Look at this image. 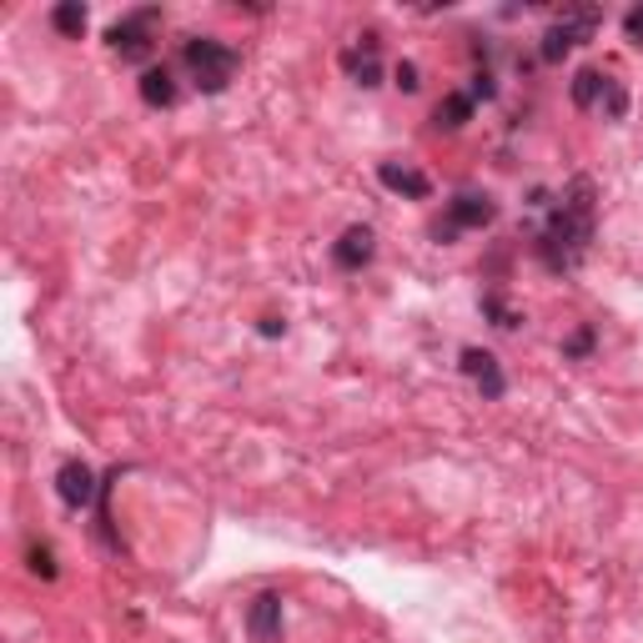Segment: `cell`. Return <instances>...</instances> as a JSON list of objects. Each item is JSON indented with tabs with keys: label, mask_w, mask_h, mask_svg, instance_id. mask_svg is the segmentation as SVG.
Segmentation results:
<instances>
[{
	"label": "cell",
	"mask_w": 643,
	"mask_h": 643,
	"mask_svg": "<svg viewBox=\"0 0 643 643\" xmlns=\"http://www.w3.org/2000/svg\"><path fill=\"white\" fill-rule=\"evenodd\" d=\"M589 242H593V181L579 177L553 201L549 222L539 232V257L549 272H573L589 257Z\"/></svg>",
	"instance_id": "obj_1"
},
{
	"label": "cell",
	"mask_w": 643,
	"mask_h": 643,
	"mask_svg": "<svg viewBox=\"0 0 643 643\" xmlns=\"http://www.w3.org/2000/svg\"><path fill=\"white\" fill-rule=\"evenodd\" d=\"M181 61H187L197 91H207V96H222L227 86H232V76L242 71V56H237L232 46L211 41V36H191V41L181 46Z\"/></svg>",
	"instance_id": "obj_2"
},
{
	"label": "cell",
	"mask_w": 643,
	"mask_h": 643,
	"mask_svg": "<svg viewBox=\"0 0 643 643\" xmlns=\"http://www.w3.org/2000/svg\"><path fill=\"white\" fill-rule=\"evenodd\" d=\"M157 26H161V11L157 6H141V11L121 16L106 41H111V51H117L121 61H147L151 46H157Z\"/></svg>",
	"instance_id": "obj_3"
},
{
	"label": "cell",
	"mask_w": 643,
	"mask_h": 643,
	"mask_svg": "<svg viewBox=\"0 0 643 643\" xmlns=\"http://www.w3.org/2000/svg\"><path fill=\"white\" fill-rule=\"evenodd\" d=\"M573 106H583V111L603 106L609 117H623V111H629V96H623V86L613 81V76H603V71H579V76H573Z\"/></svg>",
	"instance_id": "obj_4"
},
{
	"label": "cell",
	"mask_w": 643,
	"mask_h": 643,
	"mask_svg": "<svg viewBox=\"0 0 643 643\" xmlns=\"http://www.w3.org/2000/svg\"><path fill=\"white\" fill-rule=\"evenodd\" d=\"M498 217L493 197H483V191H458L453 201H448V227H438V237H458V232H483L488 222Z\"/></svg>",
	"instance_id": "obj_5"
},
{
	"label": "cell",
	"mask_w": 643,
	"mask_h": 643,
	"mask_svg": "<svg viewBox=\"0 0 643 643\" xmlns=\"http://www.w3.org/2000/svg\"><path fill=\"white\" fill-rule=\"evenodd\" d=\"M56 498H61L71 513H86L91 503H101V483H96V473L81 458H71V463L56 468Z\"/></svg>",
	"instance_id": "obj_6"
},
{
	"label": "cell",
	"mask_w": 643,
	"mask_h": 643,
	"mask_svg": "<svg viewBox=\"0 0 643 643\" xmlns=\"http://www.w3.org/2000/svg\"><path fill=\"white\" fill-rule=\"evenodd\" d=\"M247 633H252V643L282 639V599H277V593H257L252 599V609H247Z\"/></svg>",
	"instance_id": "obj_7"
},
{
	"label": "cell",
	"mask_w": 643,
	"mask_h": 643,
	"mask_svg": "<svg viewBox=\"0 0 643 643\" xmlns=\"http://www.w3.org/2000/svg\"><path fill=\"white\" fill-rule=\"evenodd\" d=\"M372 252H378V237H372V227H348V232H342V242L332 247V262H338L342 272H362V267L372 262Z\"/></svg>",
	"instance_id": "obj_8"
},
{
	"label": "cell",
	"mask_w": 643,
	"mask_h": 643,
	"mask_svg": "<svg viewBox=\"0 0 643 643\" xmlns=\"http://www.w3.org/2000/svg\"><path fill=\"white\" fill-rule=\"evenodd\" d=\"M463 372L478 382V388H483V398H493V402H498V398L508 392L503 368H498L493 352H483V348H463Z\"/></svg>",
	"instance_id": "obj_9"
},
{
	"label": "cell",
	"mask_w": 643,
	"mask_h": 643,
	"mask_svg": "<svg viewBox=\"0 0 643 643\" xmlns=\"http://www.w3.org/2000/svg\"><path fill=\"white\" fill-rule=\"evenodd\" d=\"M378 181H382L388 191H398V197H412V201H422L428 191H433V181L422 177V171L398 167V161H382V167H378Z\"/></svg>",
	"instance_id": "obj_10"
},
{
	"label": "cell",
	"mask_w": 643,
	"mask_h": 643,
	"mask_svg": "<svg viewBox=\"0 0 643 643\" xmlns=\"http://www.w3.org/2000/svg\"><path fill=\"white\" fill-rule=\"evenodd\" d=\"M342 71L352 76L358 86H378L382 81V61H378V41H362V46H352V51H342Z\"/></svg>",
	"instance_id": "obj_11"
},
{
	"label": "cell",
	"mask_w": 643,
	"mask_h": 643,
	"mask_svg": "<svg viewBox=\"0 0 643 643\" xmlns=\"http://www.w3.org/2000/svg\"><path fill=\"white\" fill-rule=\"evenodd\" d=\"M473 106H478V101H473V91H453L448 101H438L433 127H438V131H458L468 117H473Z\"/></svg>",
	"instance_id": "obj_12"
},
{
	"label": "cell",
	"mask_w": 643,
	"mask_h": 643,
	"mask_svg": "<svg viewBox=\"0 0 643 643\" xmlns=\"http://www.w3.org/2000/svg\"><path fill=\"white\" fill-rule=\"evenodd\" d=\"M141 101H147V106H171V101H177V81H171L167 66L141 71Z\"/></svg>",
	"instance_id": "obj_13"
},
{
	"label": "cell",
	"mask_w": 643,
	"mask_h": 643,
	"mask_svg": "<svg viewBox=\"0 0 643 643\" xmlns=\"http://www.w3.org/2000/svg\"><path fill=\"white\" fill-rule=\"evenodd\" d=\"M51 26H56L61 36H81V31H86V6H81V0H66V6H56Z\"/></svg>",
	"instance_id": "obj_14"
},
{
	"label": "cell",
	"mask_w": 643,
	"mask_h": 643,
	"mask_svg": "<svg viewBox=\"0 0 643 643\" xmlns=\"http://www.w3.org/2000/svg\"><path fill=\"white\" fill-rule=\"evenodd\" d=\"M483 312L493 317V322H498V328H503V332H513L518 322H523V317H518L513 307H503V297H483Z\"/></svg>",
	"instance_id": "obj_15"
},
{
	"label": "cell",
	"mask_w": 643,
	"mask_h": 643,
	"mask_svg": "<svg viewBox=\"0 0 643 643\" xmlns=\"http://www.w3.org/2000/svg\"><path fill=\"white\" fill-rule=\"evenodd\" d=\"M31 569L41 573V579H56V553L46 549V543H36V549H31Z\"/></svg>",
	"instance_id": "obj_16"
},
{
	"label": "cell",
	"mask_w": 643,
	"mask_h": 643,
	"mask_svg": "<svg viewBox=\"0 0 643 643\" xmlns=\"http://www.w3.org/2000/svg\"><path fill=\"white\" fill-rule=\"evenodd\" d=\"M623 36H629L633 46H643V6H633V11L623 16Z\"/></svg>",
	"instance_id": "obj_17"
},
{
	"label": "cell",
	"mask_w": 643,
	"mask_h": 643,
	"mask_svg": "<svg viewBox=\"0 0 643 643\" xmlns=\"http://www.w3.org/2000/svg\"><path fill=\"white\" fill-rule=\"evenodd\" d=\"M398 86H402V91H418V86H422V81H418V66H412V61L398 66Z\"/></svg>",
	"instance_id": "obj_18"
},
{
	"label": "cell",
	"mask_w": 643,
	"mask_h": 643,
	"mask_svg": "<svg viewBox=\"0 0 643 643\" xmlns=\"http://www.w3.org/2000/svg\"><path fill=\"white\" fill-rule=\"evenodd\" d=\"M589 348H593V332H579V338L569 342V352H573V358H583V352H589Z\"/></svg>",
	"instance_id": "obj_19"
}]
</instances>
